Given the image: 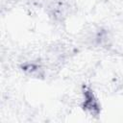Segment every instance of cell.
Segmentation results:
<instances>
[{
    "label": "cell",
    "instance_id": "6da1fadb",
    "mask_svg": "<svg viewBox=\"0 0 123 123\" xmlns=\"http://www.w3.org/2000/svg\"><path fill=\"white\" fill-rule=\"evenodd\" d=\"M81 107L83 111L90 116H98L101 112V105L98 98L89 86H85L83 87Z\"/></svg>",
    "mask_w": 123,
    "mask_h": 123
}]
</instances>
